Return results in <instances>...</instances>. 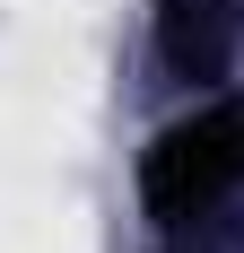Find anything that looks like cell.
<instances>
[{
    "mask_svg": "<svg viewBox=\"0 0 244 253\" xmlns=\"http://www.w3.org/2000/svg\"><path fill=\"white\" fill-rule=\"evenodd\" d=\"M236 183H244V105L236 96L166 123L148 140V157H140V201L157 210V218H201V210H218Z\"/></svg>",
    "mask_w": 244,
    "mask_h": 253,
    "instance_id": "cell-1",
    "label": "cell"
},
{
    "mask_svg": "<svg viewBox=\"0 0 244 253\" xmlns=\"http://www.w3.org/2000/svg\"><path fill=\"white\" fill-rule=\"evenodd\" d=\"M157 52L174 79H218L236 52V9L227 0H166L157 9Z\"/></svg>",
    "mask_w": 244,
    "mask_h": 253,
    "instance_id": "cell-2",
    "label": "cell"
}]
</instances>
